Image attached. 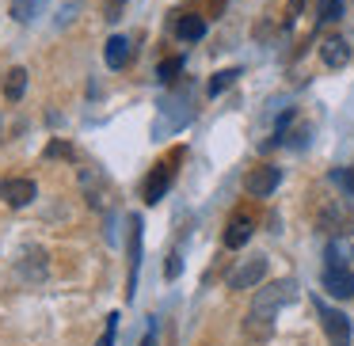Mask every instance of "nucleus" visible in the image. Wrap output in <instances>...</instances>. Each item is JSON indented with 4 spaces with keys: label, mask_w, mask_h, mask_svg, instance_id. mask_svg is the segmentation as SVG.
Segmentation results:
<instances>
[{
    "label": "nucleus",
    "mask_w": 354,
    "mask_h": 346,
    "mask_svg": "<svg viewBox=\"0 0 354 346\" xmlns=\"http://www.w3.org/2000/svg\"><path fill=\"white\" fill-rule=\"evenodd\" d=\"M324 289H328L335 300H351L354 297V274L346 270V262H343V267H328V270H324Z\"/></svg>",
    "instance_id": "6e6552de"
},
{
    "label": "nucleus",
    "mask_w": 354,
    "mask_h": 346,
    "mask_svg": "<svg viewBox=\"0 0 354 346\" xmlns=\"http://www.w3.org/2000/svg\"><path fill=\"white\" fill-rule=\"evenodd\" d=\"M278 183H282V168H274V164H259V168H252L244 175V191L252 194V198H267V194H274Z\"/></svg>",
    "instance_id": "20e7f679"
},
{
    "label": "nucleus",
    "mask_w": 354,
    "mask_h": 346,
    "mask_svg": "<svg viewBox=\"0 0 354 346\" xmlns=\"http://www.w3.org/2000/svg\"><path fill=\"white\" fill-rule=\"evenodd\" d=\"M331 179H335V183H343L346 194H354V164H351V168H343V171H335Z\"/></svg>",
    "instance_id": "4be33fe9"
},
{
    "label": "nucleus",
    "mask_w": 354,
    "mask_h": 346,
    "mask_svg": "<svg viewBox=\"0 0 354 346\" xmlns=\"http://www.w3.org/2000/svg\"><path fill=\"white\" fill-rule=\"evenodd\" d=\"M179 153H171V160H176ZM171 160H164V164H156L153 168V175L145 179V191H141V198L149 202V206H156V202L168 194V186H171V179H176V168H171Z\"/></svg>",
    "instance_id": "423d86ee"
},
{
    "label": "nucleus",
    "mask_w": 354,
    "mask_h": 346,
    "mask_svg": "<svg viewBox=\"0 0 354 346\" xmlns=\"http://www.w3.org/2000/svg\"><path fill=\"white\" fill-rule=\"evenodd\" d=\"M301 4H305V0H290V8H286V19H290V23L301 16Z\"/></svg>",
    "instance_id": "393cba45"
},
{
    "label": "nucleus",
    "mask_w": 354,
    "mask_h": 346,
    "mask_svg": "<svg viewBox=\"0 0 354 346\" xmlns=\"http://www.w3.org/2000/svg\"><path fill=\"white\" fill-rule=\"evenodd\" d=\"M122 8H126V0H103V19L115 23V19L122 16Z\"/></svg>",
    "instance_id": "412c9836"
},
{
    "label": "nucleus",
    "mask_w": 354,
    "mask_h": 346,
    "mask_svg": "<svg viewBox=\"0 0 354 346\" xmlns=\"http://www.w3.org/2000/svg\"><path fill=\"white\" fill-rule=\"evenodd\" d=\"M236 77H240V69H221V73H214V77H209V88H206V92H209V95H221L225 88L236 84Z\"/></svg>",
    "instance_id": "a211bd4d"
},
{
    "label": "nucleus",
    "mask_w": 354,
    "mask_h": 346,
    "mask_svg": "<svg viewBox=\"0 0 354 346\" xmlns=\"http://www.w3.org/2000/svg\"><path fill=\"white\" fill-rule=\"evenodd\" d=\"M252 221H248V217H232L229 221V229H225V247H229V251H240V247L248 244V240H252Z\"/></svg>",
    "instance_id": "ddd939ff"
},
{
    "label": "nucleus",
    "mask_w": 354,
    "mask_h": 346,
    "mask_svg": "<svg viewBox=\"0 0 354 346\" xmlns=\"http://www.w3.org/2000/svg\"><path fill=\"white\" fill-rule=\"evenodd\" d=\"M80 186H84V198L92 209H107L111 206V179L103 175V168H84L80 171Z\"/></svg>",
    "instance_id": "7ed1b4c3"
},
{
    "label": "nucleus",
    "mask_w": 354,
    "mask_h": 346,
    "mask_svg": "<svg viewBox=\"0 0 354 346\" xmlns=\"http://www.w3.org/2000/svg\"><path fill=\"white\" fill-rule=\"evenodd\" d=\"M179 267H183V262H179V251H171V255H168V267H164V274H168V278H179Z\"/></svg>",
    "instance_id": "b1692460"
},
{
    "label": "nucleus",
    "mask_w": 354,
    "mask_h": 346,
    "mask_svg": "<svg viewBox=\"0 0 354 346\" xmlns=\"http://www.w3.org/2000/svg\"><path fill=\"white\" fill-rule=\"evenodd\" d=\"M293 297H297V282H293V278H282V282L259 289V293L252 297V312H248V320H244V331H248L252 338H267L270 331H274L278 308L290 305Z\"/></svg>",
    "instance_id": "f257e3e1"
},
{
    "label": "nucleus",
    "mask_w": 354,
    "mask_h": 346,
    "mask_svg": "<svg viewBox=\"0 0 354 346\" xmlns=\"http://www.w3.org/2000/svg\"><path fill=\"white\" fill-rule=\"evenodd\" d=\"M103 61H107V69H122L126 61H130V39L126 35H111L107 39V50H103Z\"/></svg>",
    "instance_id": "f8f14e48"
},
{
    "label": "nucleus",
    "mask_w": 354,
    "mask_h": 346,
    "mask_svg": "<svg viewBox=\"0 0 354 346\" xmlns=\"http://www.w3.org/2000/svg\"><path fill=\"white\" fill-rule=\"evenodd\" d=\"M126 251H130V289H126V297H133V285H138V267H141V217L138 213L130 217V244H126Z\"/></svg>",
    "instance_id": "9b49d317"
},
{
    "label": "nucleus",
    "mask_w": 354,
    "mask_h": 346,
    "mask_svg": "<svg viewBox=\"0 0 354 346\" xmlns=\"http://www.w3.org/2000/svg\"><path fill=\"white\" fill-rule=\"evenodd\" d=\"M316 312H320V323H324V335H328L331 346H351V316L331 308L328 300H316Z\"/></svg>",
    "instance_id": "f03ea898"
},
{
    "label": "nucleus",
    "mask_w": 354,
    "mask_h": 346,
    "mask_svg": "<svg viewBox=\"0 0 354 346\" xmlns=\"http://www.w3.org/2000/svg\"><path fill=\"white\" fill-rule=\"evenodd\" d=\"M267 274V255H252L229 274V289H255Z\"/></svg>",
    "instance_id": "39448f33"
},
{
    "label": "nucleus",
    "mask_w": 354,
    "mask_h": 346,
    "mask_svg": "<svg viewBox=\"0 0 354 346\" xmlns=\"http://www.w3.org/2000/svg\"><path fill=\"white\" fill-rule=\"evenodd\" d=\"M183 73V57H168V61H160V69H156V80H164V84H171V80Z\"/></svg>",
    "instance_id": "6ab92c4d"
},
{
    "label": "nucleus",
    "mask_w": 354,
    "mask_h": 346,
    "mask_svg": "<svg viewBox=\"0 0 354 346\" xmlns=\"http://www.w3.org/2000/svg\"><path fill=\"white\" fill-rule=\"evenodd\" d=\"M343 16V0H316V23H335Z\"/></svg>",
    "instance_id": "f3484780"
},
{
    "label": "nucleus",
    "mask_w": 354,
    "mask_h": 346,
    "mask_svg": "<svg viewBox=\"0 0 354 346\" xmlns=\"http://www.w3.org/2000/svg\"><path fill=\"white\" fill-rule=\"evenodd\" d=\"M176 35H179L183 42H198L202 35H206V19H202V16H183V19L176 23Z\"/></svg>",
    "instance_id": "2eb2a0df"
},
{
    "label": "nucleus",
    "mask_w": 354,
    "mask_h": 346,
    "mask_svg": "<svg viewBox=\"0 0 354 346\" xmlns=\"http://www.w3.org/2000/svg\"><path fill=\"white\" fill-rule=\"evenodd\" d=\"M46 156H65V160H73V148L65 145V141H54V145L46 148Z\"/></svg>",
    "instance_id": "5701e85b"
},
{
    "label": "nucleus",
    "mask_w": 354,
    "mask_h": 346,
    "mask_svg": "<svg viewBox=\"0 0 354 346\" xmlns=\"http://www.w3.org/2000/svg\"><path fill=\"white\" fill-rule=\"evenodd\" d=\"M27 92V69L24 65H16V69H8V80H4V95H8V103H19Z\"/></svg>",
    "instance_id": "4468645a"
},
{
    "label": "nucleus",
    "mask_w": 354,
    "mask_h": 346,
    "mask_svg": "<svg viewBox=\"0 0 354 346\" xmlns=\"http://www.w3.org/2000/svg\"><path fill=\"white\" fill-rule=\"evenodd\" d=\"M35 194H39V186L31 183V179H0V202L12 209H24L35 202Z\"/></svg>",
    "instance_id": "0eeeda50"
},
{
    "label": "nucleus",
    "mask_w": 354,
    "mask_h": 346,
    "mask_svg": "<svg viewBox=\"0 0 354 346\" xmlns=\"http://www.w3.org/2000/svg\"><path fill=\"white\" fill-rule=\"evenodd\" d=\"M141 346H156V323H153V327H149V335L141 338Z\"/></svg>",
    "instance_id": "a878e982"
},
{
    "label": "nucleus",
    "mask_w": 354,
    "mask_h": 346,
    "mask_svg": "<svg viewBox=\"0 0 354 346\" xmlns=\"http://www.w3.org/2000/svg\"><path fill=\"white\" fill-rule=\"evenodd\" d=\"M320 57H324L328 69H343V65L351 61V42L339 39V35H331V39L320 42Z\"/></svg>",
    "instance_id": "1a4fd4ad"
},
{
    "label": "nucleus",
    "mask_w": 354,
    "mask_h": 346,
    "mask_svg": "<svg viewBox=\"0 0 354 346\" xmlns=\"http://www.w3.org/2000/svg\"><path fill=\"white\" fill-rule=\"evenodd\" d=\"M118 320H122V316H118V312H111V316H107V327H103V335H100V343H95V346H115V335H118Z\"/></svg>",
    "instance_id": "aec40b11"
},
{
    "label": "nucleus",
    "mask_w": 354,
    "mask_h": 346,
    "mask_svg": "<svg viewBox=\"0 0 354 346\" xmlns=\"http://www.w3.org/2000/svg\"><path fill=\"white\" fill-rule=\"evenodd\" d=\"M19 278L24 282H42L46 278V255H42V247H27L19 255Z\"/></svg>",
    "instance_id": "9d476101"
},
{
    "label": "nucleus",
    "mask_w": 354,
    "mask_h": 346,
    "mask_svg": "<svg viewBox=\"0 0 354 346\" xmlns=\"http://www.w3.org/2000/svg\"><path fill=\"white\" fill-rule=\"evenodd\" d=\"M42 8H46V0H12V19L16 23H31Z\"/></svg>",
    "instance_id": "dca6fc26"
}]
</instances>
